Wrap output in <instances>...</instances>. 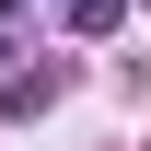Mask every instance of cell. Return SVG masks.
Masks as SVG:
<instances>
[{
  "label": "cell",
  "mask_w": 151,
  "mask_h": 151,
  "mask_svg": "<svg viewBox=\"0 0 151 151\" xmlns=\"http://www.w3.org/2000/svg\"><path fill=\"white\" fill-rule=\"evenodd\" d=\"M128 23V0H70V35H116Z\"/></svg>",
  "instance_id": "1"
}]
</instances>
